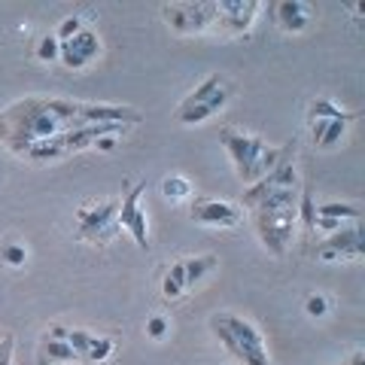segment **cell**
Listing matches in <instances>:
<instances>
[{
	"label": "cell",
	"mask_w": 365,
	"mask_h": 365,
	"mask_svg": "<svg viewBox=\"0 0 365 365\" xmlns=\"http://www.w3.org/2000/svg\"><path fill=\"white\" fill-rule=\"evenodd\" d=\"M73 128H83V101L28 95L0 110V143L21 158L31 143L61 137Z\"/></svg>",
	"instance_id": "1"
},
{
	"label": "cell",
	"mask_w": 365,
	"mask_h": 365,
	"mask_svg": "<svg viewBox=\"0 0 365 365\" xmlns=\"http://www.w3.org/2000/svg\"><path fill=\"white\" fill-rule=\"evenodd\" d=\"M116 213H119V201H104V204H95V207H79L76 210V235L83 241L91 244H107L113 241L122 228L116 222Z\"/></svg>",
	"instance_id": "2"
},
{
	"label": "cell",
	"mask_w": 365,
	"mask_h": 365,
	"mask_svg": "<svg viewBox=\"0 0 365 365\" xmlns=\"http://www.w3.org/2000/svg\"><path fill=\"white\" fill-rule=\"evenodd\" d=\"M216 317H220V323L232 332L235 344H237V356L235 359H241L244 365H271L265 341H262L259 329L250 323V319L237 317V314H216Z\"/></svg>",
	"instance_id": "3"
},
{
	"label": "cell",
	"mask_w": 365,
	"mask_h": 365,
	"mask_svg": "<svg viewBox=\"0 0 365 365\" xmlns=\"http://www.w3.org/2000/svg\"><path fill=\"white\" fill-rule=\"evenodd\" d=\"M220 143L225 146L228 158L235 162V170L237 177H241L244 182H253V170H256V162L259 155L265 153V140L262 137H247V134H237L232 128H222L220 131Z\"/></svg>",
	"instance_id": "4"
},
{
	"label": "cell",
	"mask_w": 365,
	"mask_h": 365,
	"mask_svg": "<svg viewBox=\"0 0 365 365\" xmlns=\"http://www.w3.org/2000/svg\"><path fill=\"white\" fill-rule=\"evenodd\" d=\"M299 220V210H283V213H256V232L259 241L268 247L274 256H287L292 244V225Z\"/></svg>",
	"instance_id": "5"
},
{
	"label": "cell",
	"mask_w": 365,
	"mask_h": 365,
	"mask_svg": "<svg viewBox=\"0 0 365 365\" xmlns=\"http://www.w3.org/2000/svg\"><path fill=\"white\" fill-rule=\"evenodd\" d=\"M365 253V232L359 222L344 225L341 232L329 235L323 244L317 247V259L335 262V259H359Z\"/></svg>",
	"instance_id": "6"
},
{
	"label": "cell",
	"mask_w": 365,
	"mask_h": 365,
	"mask_svg": "<svg viewBox=\"0 0 365 365\" xmlns=\"http://www.w3.org/2000/svg\"><path fill=\"white\" fill-rule=\"evenodd\" d=\"M165 21L177 34H192V31H207L216 21V4H174L165 6Z\"/></svg>",
	"instance_id": "7"
},
{
	"label": "cell",
	"mask_w": 365,
	"mask_h": 365,
	"mask_svg": "<svg viewBox=\"0 0 365 365\" xmlns=\"http://www.w3.org/2000/svg\"><path fill=\"white\" fill-rule=\"evenodd\" d=\"M259 4L256 0H220L216 4V21L213 25L222 34H244L256 19Z\"/></svg>",
	"instance_id": "8"
},
{
	"label": "cell",
	"mask_w": 365,
	"mask_h": 365,
	"mask_svg": "<svg viewBox=\"0 0 365 365\" xmlns=\"http://www.w3.org/2000/svg\"><path fill=\"white\" fill-rule=\"evenodd\" d=\"M189 216H192V222H198V225H237L241 222V216H244V210L237 207V204H232V201L207 198V201L192 204Z\"/></svg>",
	"instance_id": "9"
},
{
	"label": "cell",
	"mask_w": 365,
	"mask_h": 365,
	"mask_svg": "<svg viewBox=\"0 0 365 365\" xmlns=\"http://www.w3.org/2000/svg\"><path fill=\"white\" fill-rule=\"evenodd\" d=\"M101 52V40H98V34H91V31H79L76 37L71 40H64L61 43V52H58V58L64 67H71V71H79V67H86L95 55Z\"/></svg>",
	"instance_id": "10"
},
{
	"label": "cell",
	"mask_w": 365,
	"mask_h": 365,
	"mask_svg": "<svg viewBox=\"0 0 365 365\" xmlns=\"http://www.w3.org/2000/svg\"><path fill=\"white\" fill-rule=\"evenodd\" d=\"M271 16L280 25V31H287V34L307 31V25H311V6L299 4V0H280V4H271Z\"/></svg>",
	"instance_id": "11"
},
{
	"label": "cell",
	"mask_w": 365,
	"mask_h": 365,
	"mask_svg": "<svg viewBox=\"0 0 365 365\" xmlns=\"http://www.w3.org/2000/svg\"><path fill=\"white\" fill-rule=\"evenodd\" d=\"M228 98H232V88L222 86L210 101H204V104H198V107H189V110H180L177 119H180L182 125H198V122H204V119H210L213 113H220V110L228 104Z\"/></svg>",
	"instance_id": "12"
},
{
	"label": "cell",
	"mask_w": 365,
	"mask_h": 365,
	"mask_svg": "<svg viewBox=\"0 0 365 365\" xmlns=\"http://www.w3.org/2000/svg\"><path fill=\"white\" fill-rule=\"evenodd\" d=\"M58 362H83L73 353V347L67 341H49L43 338V344L37 350V365H58Z\"/></svg>",
	"instance_id": "13"
},
{
	"label": "cell",
	"mask_w": 365,
	"mask_h": 365,
	"mask_svg": "<svg viewBox=\"0 0 365 365\" xmlns=\"http://www.w3.org/2000/svg\"><path fill=\"white\" fill-rule=\"evenodd\" d=\"M299 207V189H274L268 198L259 201L256 213H283Z\"/></svg>",
	"instance_id": "14"
},
{
	"label": "cell",
	"mask_w": 365,
	"mask_h": 365,
	"mask_svg": "<svg viewBox=\"0 0 365 365\" xmlns=\"http://www.w3.org/2000/svg\"><path fill=\"white\" fill-rule=\"evenodd\" d=\"M67 150H64V140L61 137H49V140H37L28 146L25 158H31V162H55V158H64Z\"/></svg>",
	"instance_id": "15"
},
{
	"label": "cell",
	"mask_w": 365,
	"mask_h": 365,
	"mask_svg": "<svg viewBox=\"0 0 365 365\" xmlns=\"http://www.w3.org/2000/svg\"><path fill=\"white\" fill-rule=\"evenodd\" d=\"M353 119H356V113H344L341 119H329V122H326L323 137L317 140L319 150H332V146H338V143H341V137L347 134V125H350Z\"/></svg>",
	"instance_id": "16"
},
{
	"label": "cell",
	"mask_w": 365,
	"mask_h": 365,
	"mask_svg": "<svg viewBox=\"0 0 365 365\" xmlns=\"http://www.w3.org/2000/svg\"><path fill=\"white\" fill-rule=\"evenodd\" d=\"M216 265H220L216 256H192V259H182V271H186V289L195 287L204 274H210Z\"/></svg>",
	"instance_id": "17"
},
{
	"label": "cell",
	"mask_w": 365,
	"mask_h": 365,
	"mask_svg": "<svg viewBox=\"0 0 365 365\" xmlns=\"http://www.w3.org/2000/svg\"><path fill=\"white\" fill-rule=\"evenodd\" d=\"M143 192H146V182H137V186H131L128 192H125V198L119 201V213H116V222L119 228L128 225L131 216L140 210V198H143Z\"/></svg>",
	"instance_id": "18"
},
{
	"label": "cell",
	"mask_w": 365,
	"mask_h": 365,
	"mask_svg": "<svg viewBox=\"0 0 365 365\" xmlns=\"http://www.w3.org/2000/svg\"><path fill=\"white\" fill-rule=\"evenodd\" d=\"M222 86H225V79H222L220 73L207 76V79H204V83H201L195 91H192V95H189L186 101H182L180 110H189V107H198V104H204V101H210V98H213V95H216V91H220Z\"/></svg>",
	"instance_id": "19"
},
{
	"label": "cell",
	"mask_w": 365,
	"mask_h": 365,
	"mask_svg": "<svg viewBox=\"0 0 365 365\" xmlns=\"http://www.w3.org/2000/svg\"><path fill=\"white\" fill-rule=\"evenodd\" d=\"M317 216H329V220H341V222H359L362 210L356 204H341V201H329V204H317Z\"/></svg>",
	"instance_id": "20"
},
{
	"label": "cell",
	"mask_w": 365,
	"mask_h": 365,
	"mask_svg": "<svg viewBox=\"0 0 365 365\" xmlns=\"http://www.w3.org/2000/svg\"><path fill=\"white\" fill-rule=\"evenodd\" d=\"M299 220H302V225L307 228V232H314V222H317V201H314V189L311 186H304L302 192H299Z\"/></svg>",
	"instance_id": "21"
},
{
	"label": "cell",
	"mask_w": 365,
	"mask_h": 365,
	"mask_svg": "<svg viewBox=\"0 0 365 365\" xmlns=\"http://www.w3.org/2000/svg\"><path fill=\"white\" fill-rule=\"evenodd\" d=\"M162 289H165L168 299H177V295H182V289H186V271H182V262H174V265H170V271L165 274Z\"/></svg>",
	"instance_id": "22"
},
{
	"label": "cell",
	"mask_w": 365,
	"mask_h": 365,
	"mask_svg": "<svg viewBox=\"0 0 365 365\" xmlns=\"http://www.w3.org/2000/svg\"><path fill=\"white\" fill-rule=\"evenodd\" d=\"M189 180L186 177H165L162 180V195L170 198V201H182V198H189Z\"/></svg>",
	"instance_id": "23"
},
{
	"label": "cell",
	"mask_w": 365,
	"mask_h": 365,
	"mask_svg": "<svg viewBox=\"0 0 365 365\" xmlns=\"http://www.w3.org/2000/svg\"><path fill=\"white\" fill-rule=\"evenodd\" d=\"M113 338H91V347H88V353H86V362H91V365H98V362H107L110 356H113Z\"/></svg>",
	"instance_id": "24"
},
{
	"label": "cell",
	"mask_w": 365,
	"mask_h": 365,
	"mask_svg": "<svg viewBox=\"0 0 365 365\" xmlns=\"http://www.w3.org/2000/svg\"><path fill=\"white\" fill-rule=\"evenodd\" d=\"M341 116H344V110L335 107L329 98L311 101V122H314V119H326V122H329V119H341Z\"/></svg>",
	"instance_id": "25"
},
{
	"label": "cell",
	"mask_w": 365,
	"mask_h": 365,
	"mask_svg": "<svg viewBox=\"0 0 365 365\" xmlns=\"http://www.w3.org/2000/svg\"><path fill=\"white\" fill-rule=\"evenodd\" d=\"M58 52H61V43L55 34H46V37H40L37 43V58L40 61H58Z\"/></svg>",
	"instance_id": "26"
},
{
	"label": "cell",
	"mask_w": 365,
	"mask_h": 365,
	"mask_svg": "<svg viewBox=\"0 0 365 365\" xmlns=\"http://www.w3.org/2000/svg\"><path fill=\"white\" fill-rule=\"evenodd\" d=\"M91 332H86V329H71V332H67V344L73 347V353L79 359H86V353H88V347H91Z\"/></svg>",
	"instance_id": "27"
},
{
	"label": "cell",
	"mask_w": 365,
	"mask_h": 365,
	"mask_svg": "<svg viewBox=\"0 0 365 365\" xmlns=\"http://www.w3.org/2000/svg\"><path fill=\"white\" fill-rule=\"evenodd\" d=\"M25 259H28V250L21 247V244H4L0 247V262H6V265H25Z\"/></svg>",
	"instance_id": "28"
},
{
	"label": "cell",
	"mask_w": 365,
	"mask_h": 365,
	"mask_svg": "<svg viewBox=\"0 0 365 365\" xmlns=\"http://www.w3.org/2000/svg\"><path fill=\"white\" fill-rule=\"evenodd\" d=\"M79 31H83V19H79V16H67L58 25V31H55V37H58V43H64V40L76 37Z\"/></svg>",
	"instance_id": "29"
},
{
	"label": "cell",
	"mask_w": 365,
	"mask_h": 365,
	"mask_svg": "<svg viewBox=\"0 0 365 365\" xmlns=\"http://www.w3.org/2000/svg\"><path fill=\"white\" fill-rule=\"evenodd\" d=\"M304 311L311 317H326L329 314V299H326V295H319V292H311L304 299Z\"/></svg>",
	"instance_id": "30"
},
{
	"label": "cell",
	"mask_w": 365,
	"mask_h": 365,
	"mask_svg": "<svg viewBox=\"0 0 365 365\" xmlns=\"http://www.w3.org/2000/svg\"><path fill=\"white\" fill-rule=\"evenodd\" d=\"M168 319L165 317H150V319H146V335H150V338H155V341H162L165 335H168Z\"/></svg>",
	"instance_id": "31"
},
{
	"label": "cell",
	"mask_w": 365,
	"mask_h": 365,
	"mask_svg": "<svg viewBox=\"0 0 365 365\" xmlns=\"http://www.w3.org/2000/svg\"><path fill=\"white\" fill-rule=\"evenodd\" d=\"M13 347H16L13 335H4V338H0V365H13Z\"/></svg>",
	"instance_id": "32"
},
{
	"label": "cell",
	"mask_w": 365,
	"mask_h": 365,
	"mask_svg": "<svg viewBox=\"0 0 365 365\" xmlns=\"http://www.w3.org/2000/svg\"><path fill=\"white\" fill-rule=\"evenodd\" d=\"M67 332H71V329H64V326H49V332H46V338L49 341H67Z\"/></svg>",
	"instance_id": "33"
},
{
	"label": "cell",
	"mask_w": 365,
	"mask_h": 365,
	"mask_svg": "<svg viewBox=\"0 0 365 365\" xmlns=\"http://www.w3.org/2000/svg\"><path fill=\"white\" fill-rule=\"evenodd\" d=\"M95 146H98L101 153H110L113 146H116V137H98V140H95Z\"/></svg>",
	"instance_id": "34"
},
{
	"label": "cell",
	"mask_w": 365,
	"mask_h": 365,
	"mask_svg": "<svg viewBox=\"0 0 365 365\" xmlns=\"http://www.w3.org/2000/svg\"><path fill=\"white\" fill-rule=\"evenodd\" d=\"M341 365H365V353H359V350H356V353H353V356H350L347 362H341Z\"/></svg>",
	"instance_id": "35"
}]
</instances>
